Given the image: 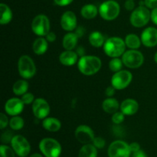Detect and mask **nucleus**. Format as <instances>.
<instances>
[{
	"instance_id": "f257e3e1",
	"label": "nucleus",
	"mask_w": 157,
	"mask_h": 157,
	"mask_svg": "<svg viewBox=\"0 0 157 157\" xmlns=\"http://www.w3.org/2000/svg\"><path fill=\"white\" fill-rule=\"evenodd\" d=\"M102 62L101 58L94 55L81 57L78 61V68L82 75L91 76L98 73L101 68Z\"/></svg>"
},
{
	"instance_id": "f03ea898",
	"label": "nucleus",
	"mask_w": 157,
	"mask_h": 157,
	"mask_svg": "<svg viewBox=\"0 0 157 157\" xmlns=\"http://www.w3.org/2000/svg\"><path fill=\"white\" fill-rule=\"evenodd\" d=\"M127 45L125 41L120 37L113 36L107 38L103 46L106 55L110 58H119L126 52Z\"/></svg>"
},
{
	"instance_id": "7ed1b4c3",
	"label": "nucleus",
	"mask_w": 157,
	"mask_h": 157,
	"mask_svg": "<svg viewBox=\"0 0 157 157\" xmlns=\"http://www.w3.org/2000/svg\"><path fill=\"white\" fill-rule=\"evenodd\" d=\"M151 20V12L145 6H139L130 14V24L135 28H142L147 25Z\"/></svg>"
},
{
	"instance_id": "20e7f679",
	"label": "nucleus",
	"mask_w": 157,
	"mask_h": 157,
	"mask_svg": "<svg viewBox=\"0 0 157 157\" xmlns=\"http://www.w3.org/2000/svg\"><path fill=\"white\" fill-rule=\"evenodd\" d=\"M39 150L44 157H59L62 148L57 140L51 137H46L39 143Z\"/></svg>"
},
{
	"instance_id": "39448f33",
	"label": "nucleus",
	"mask_w": 157,
	"mask_h": 157,
	"mask_svg": "<svg viewBox=\"0 0 157 157\" xmlns=\"http://www.w3.org/2000/svg\"><path fill=\"white\" fill-rule=\"evenodd\" d=\"M99 15L106 21L115 20L121 13V6L115 0H107L99 6Z\"/></svg>"
},
{
	"instance_id": "423d86ee",
	"label": "nucleus",
	"mask_w": 157,
	"mask_h": 157,
	"mask_svg": "<svg viewBox=\"0 0 157 157\" xmlns=\"http://www.w3.org/2000/svg\"><path fill=\"white\" fill-rule=\"evenodd\" d=\"M18 71L20 76L24 79H31L35 76L37 71L35 61L29 55H21L18 61Z\"/></svg>"
},
{
	"instance_id": "0eeeda50",
	"label": "nucleus",
	"mask_w": 157,
	"mask_h": 157,
	"mask_svg": "<svg viewBox=\"0 0 157 157\" xmlns=\"http://www.w3.org/2000/svg\"><path fill=\"white\" fill-rule=\"evenodd\" d=\"M124 65L130 69H136L144 64V56L141 52L135 49H129L122 55Z\"/></svg>"
},
{
	"instance_id": "6e6552de",
	"label": "nucleus",
	"mask_w": 157,
	"mask_h": 157,
	"mask_svg": "<svg viewBox=\"0 0 157 157\" xmlns=\"http://www.w3.org/2000/svg\"><path fill=\"white\" fill-rule=\"evenodd\" d=\"M31 28L32 32L38 37H45V35L50 32V20L47 15L39 14L33 18Z\"/></svg>"
},
{
	"instance_id": "1a4fd4ad",
	"label": "nucleus",
	"mask_w": 157,
	"mask_h": 157,
	"mask_svg": "<svg viewBox=\"0 0 157 157\" xmlns=\"http://www.w3.org/2000/svg\"><path fill=\"white\" fill-rule=\"evenodd\" d=\"M133 80V75L127 70H121L115 72L112 76L110 83L116 90H121L127 88Z\"/></svg>"
},
{
	"instance_id": "9d476101",
	"label": "nucleus",
	"mask_w": 157,
	"mask_h": 157,
	"mask_svg": "<svg viewBox=\"0 0 157 157\" xmlns=\"http://www.w3.org/2000/svg\"><path fill=\"white\" fill-rule=\"evenodd\" d=\"M131 154L130 145L121 140L113 141L107 150L108 157H130Z\"/></svg>"
},
{
	"instance_id": "9b49d317",
	"label": "nucleus",
	"mask_w": 157,
	"mask_h": 157,
	"mask_svg": "<svg viewBox=\"0 0 157 157\" xmlns=\"http://www.w3.org/2000/svg\"><path fill=\"white\" fill-rule=\"evenodd\" d=\"M15 154L19 157H27L31 152V145L28 140L21 135H15L10 143Z\"/></svg>"
},
{
	"instance_id": "f8f14e48",
	"label": "nucleus",
	"mask_w": 157,
	"mask_h": 157,
	"mask_svg": "<svg viewBox=\"0 0 157 157\" xmlns=\"http://www.w3.org/2000/svg\"><path fill=\"white\" fill-rule=\"evenodd\" d=\"M51 111L48 102L44 98H36L32 104V112L34 116L38 120H44L48 117Z\"/></svg>"
},
{
	"instance_id": "ddd939ff",
	"label": "nucleus",
	"mask_w": 157,
	"mask_h": 157,
	"mask_svg": "<svg viewBox=\"0 0 157 157\" xmlns=\"http://www.w3.org/2000/svg\"><path fill=\"white\" fill-rule=\"evenodd\" d=\"M77 140L82 144H91L94 139V132L89 126L82 124L79 125L75 131Z\"/></svg>"
},
{
	"instance_id": "4468645a",
	"label": "nucleus",
	"mask_w": 157,
	"mask_h": 157,
	"mask_svg": "<svg viewBox=\"0 0 157 157\" xmlns=\"http://www.w3.org/2000/svg\"><path fill=\"white\" fill-rule=\"evenodd\" d=\"M24 106L25 104L21 98H12L6 102L4 110L6 114L9 116H17L23 111Z\"/></svg>"
},
{
	"instance_id": "2eb2a0df",
	"label": "nucleus",
	"mask_w": 157,
	"mask_h": 157,
	"mask_svg": "<svg viewBox=\"0 0 157 157\" xmlns=\"http://www.w3.org/2000/svg\"><path fill=\"white\" fill-rule=\"evenodd\" d=\"M61 26L67 32H74L78 27V18L72 11H66L61 17Z\"/></svg>"
},
{
	"instance_id": "dca6fc26",
	"label": "nucleus",
	"mask_w": 157,
	"mask_h": 157,
	"mask_svg": "<svg viewBox=\"0 0 157 157\" xmlns=\"http://www.w3.org/2000/svg\"><path fill=\"white\" fill-rule=\"evenodd\" d=\"M142 44L147 48H153L157 45V29L147 27L141 33Z\"/></svg>"
},
{
	"instance_id": "f3484780",
	"label": "nucleus",
	"mask_w": 157,
	"mask_h": 157,
	"mask_svg": "<svg viewBox=\"0 0 157 157\" xmlns=\"http://www.w3.org/2000/svg\"><path fill=\"white\" fill-rule=\"evenodd\" d=\"M139 110V104L137 101L132 98H127L123 101L121 104L120 110L125 116H133Z\"/></svg>"
},
{
	"instance_id": "a211bd4d",
	"label": "nucleus",
	"mask_w": 157,
	"mask_h": 157,
	"mask_svg": "<svg viewBox=\"0 0 157 157\" xmlns=\"http://www.w3.org/2000/svg\"><path fill=\"white\" fill-rule=\"evenodd\" d=\"M79 56L76 52L74 50H64V52L60 54L58 59H59L60 63L64 66H70L74 65L76 63H78L79 60Z\"/></svg>"
},
{
	"instance_id": "6ab92c4d",
	"label": "nucleus",
	"mask_w": 157,
	"mask_h": 157,
	"mask_svg": "<svg viewBox=\"0 0 157 157\" xmlns=\"http://www.w3.org/2000/svg\"><path fill=\"white\" fill-rule=\"evenodd\" d=\"M79 38L75 32H70L65 34L62 40V46L64 50L71 51L77 47Z\"/></svg>"
},
{
	"instance_id": "aec40b11",
	"label": "nucleus",
	"mask_w": 157,
	"mask_h": 157,
	"mask_svg": "<svg viewBox=\"0 0 157 157\" xmlns=\"http://www.w3.org/2000/svg\"><path fill=\"white\" fill-rule=\"evenodd\" d=\"M48 41L44 37H38L32 44V50L37 55H42L46 53L48 48Z\"/></svg>"
},
{
	"instance_id": "412c9836",
	"label": "nucleus",
	"mask_w": 157,
	"mask_h": 157,
	"mask_svg": "<svg viewBox=\"0 0 157 157\" xmlns=\"http://www.w3.org/2000/svg\"><path fill=\"white\" fill-rule=\"evenodd\" d=\"M121 104L119 101L113 98H107L102 102V109L109 114H113L120 110Z\"/></svg>"
},
{
	"instance_id": "4be33fe9",
	"label": "nucleus",
	"mask_w": 157,
	"mask_h": 157,
	"mask_svg": "<svg viewBox=\"0 0 157 157\" xmlns=\"http://www.w3.org/2000/svg\"><path fill=\"white\" fill-rule=\"evenodd\" d=\"M42 127L47 131L55 133V132H58V130H61V123L58 118L48 117L43 120Z\"/></svg>"
},
{
	"instance_id": "5701e85b",
	"label": "nucleus",
	"mask_w": 157,
	"mask_h": 157,
	"mask_svg": "<svg viewBox=\"0 0 157 157\" xmlns=\"http://www.w3.org/2000/svg\"><path fill=\"white\" fill-rule=\"evenodd\" d=\"M99 14V9L94 4H86L81 9V15L85 19H93Z\"/></svg>"
},
{
	"instance_id": "b1692460",
	"label": "nucleus",
	"mask_w": 157,
	"mask_h": 157,
	"mask_svg": "<svg viewBox=\"0 0 157 157\" xmlns=\"http://www.w3.org/2000/svg\"><path fill=\"white\" fill-rule=\"evenodd\" d=\"M0 24L2 25H6L9 24L12 20L13 14L11 8L6 3H1L0 4Z\"/></svg>"
},
{
	"instance_id": "393cba45",
	"label": "nucleus",
	"mask_w": 157,
	"mask_h": 157,
	"mask_svg": "<svg viewBox=\"0 0 157 157\" xmlns=\"http://www.w3.org/2000/svg\"><path fill=\"white\" fill-rule=\"evenodd\" d=\"M88 41L90 45L93 46L94 48H99L104 46L106 39L104 38V35L101 32L94 31V32H92L90 34L88 37Z\"/></svg>"
},
{
	"instance_id": "a878e982",
	"label": "nucleus",
	"mask_w": 157,
	"mask_h": 157,
	"mask_svg": "<svg viewBox=\"0 0 157 157\" xmlns=\"http://www.w3.org/2000/svg\"><path fill=\"white\" fill-rule=\"evenodd\" d=\"M29 83L26 79H19L14 83L12 86V92L16 96H22L29 90Z\"/></svg>"
},
{
	"instance_id": "bb28decb",
	"label": "nucleus",
	"mask_w": 157,
	"mask_h": 157,
	"mask_svg": "<svg viewBox=\"0 0 157 157\" xmlns=\"http://www.w3.org/2000/svg\"><path fill=\"white\" fill-rule=\"evenodd\" d=\"M124 41H125L127 48H128L129 49L138 50L140 48L141 44H142L140 37H139L134 33H130L126 35Z\"/></svg>"
},
{
	"instance_id": "cd10ccee",
	"label": "nucleus",
	"mask_w": 157,
	"mask_h": 157,
	"mask_svg": "<svg viewBox=\"0 0 157 157\" xmlns=\"http://www.w3.org/2000/svg\"><path fill=\"white\" fill-rule=\"evenodd\" d=\"M78 157H98V149L92 144H84L80 149Z\"/></svg>"
},
{
	"instance_id": "c85d7f7f",
	"label": "nucleus",
	"mask_w": 157,
	"mask_h": 157,
	"mask_svg": "<svg viewBox=\"0 0 157 157\" xmlns=\"http://www.w3.org/2000/svg\"><path fill=\"white\" fill-rule=\"evenodd\" d=\"M9 125L12 130H20L24 127L25 121L18 115L13 116L9 120Z\"/></svg>"
},
{
	"instance_id": "c756f323",
	"label": "nucleus",
	"mask_w": 157,
	"mask_h": 157,
	"mask_svg": "<svg viewBox=\"0 0 157 157\" xmlns=\"http://www.w3.org/2000/svg\"><path fill=\"white\" fill-rule=\"evenodd\" d=\"M109 68L111 71L113 72H117L119 71L122 70L123 65H124V63H123L122 59L119 58H113L110 61H109Z\"/></svg>"
},
{
	"instance_id": "7c9ffc66",
	"label": "nucleus",
	"mask_w": 157,
	"mask_h": 157,
	"mask_svg": "<svg viewBox=\"0 0 157 157\" xmlns=\"http://www.w3.org/2000/svg\"><path fill=\"white\" fill-rule=\"evenodd\" d=\"M15 155L12 147L6 144H2L0 146V157H15Z\"/></svg>"
},
{
	"instance_id": "2f4dec72",
	"label": "nucleus",
	"mask_w": 157,
	"mask_h": 157,
	"mask_svg": "<svg viewBox=\"0 0 157 157\" xmlns=\"http://www.w3.org/2000/svg\"><path fill=\"white\" fill-rule=\"evenodd\" d=\"M124 119H125V114L123 112H121V110L120 111L118 110L116 113H113L111 117L112 122L115 125H120V124H121L124 121Z\"/></svg>"
},
{
	"instance_id": "473e14b6",
	"label": "nucleus",
	"mask_w": 157,
	"mask_h": 157,
	"mask_svg": "<svg viewBox=\"0 0 157 157\" xmlns=\"http://www.w3.org/2000/svg\"><path fill=\"white\" fill-rule=\"evenodd\" d=\"M14 136L15 135L13 134V132H12L11 130H6V131L3 132L1 136L2 143L4 144H10Z\"/></svg>"
},
{
	"instance_id": "72a5a7b5",
	"label": "nucleus",
	"mask_w": 157,
	"mask_h": 157,
	"mask_svg": "<svg viewBox=\"0 0 157 157\" xmlns=\"http://www.w3.org/2000/svg\"><path fill=\"white\" fill-rule=\"evenodd\" d=\"M21 99L22 102L24 103L25 105H30V104H33L35 98L33 94L27 92L25 94H23L22 96H21Z\"/></svg>"
},
{
	"instance_id": "f704fd0d",
	"label": "nucleus",
	"mask_w": 157,
	"mask_h": 157,
	"mask_svg": "<svg viewBox=\"0 0 157 157\" xmlns=\"http://www.w3.org/2000/svg\"><path fill=\"white\" fill-rule=\"evenodd\" d=\"M92 144L96 147L98 150H100V149H103L106 145V141L104 138H102L101 136H97V137H94L93 142H92Z\"/></svg>"
},
{
	"instance_id": "c9c22d12",
	"label": "nucleus",
	"mask_w": 157,
	"mask_h": 157,
	"mask_svg": "<svg viewBox=\"0 0 157 157\" xmlns=\"http://www.w3.org/2000/svg\"><path fill=\"white\" fill-rule=\"evenodd\" d=\"M9 124V120L8 119V117L6 116V113H0V129L1 130H4Z\"/></svg>"
},
{
	"instance_id": "e433bc0d",
	"label": "nucleus",
	"mask_w": 157,
	"mask_h": 157,
	"mask_svg": "<svg viewBox=\"0 0 157 157\" xmlns=\"http://www.w3.org/2000/svg\"><path fill=\"white\" fill-rule=\"evenodd\" d=\"M124 8L126 9V10L133 12L136 9L134 0H126L125 3H124Z\"/></svg>"
},
{
	"instance_id": "4c0bfd02",
	"label": "nucleus",
	"mask_w": 157,
	"mask_h": 157,
	"mask_svg": "<svg viewBox=\"0 0 157 157\" xmlns=\"http://www.w3.org/2000/svg\"><path fill=\"white\" fill-rule=\"evenodd\" d=\"M144 5L149 9H153L157 7V0H144Z\"/></svg>"
},
{
	"instance_id": "58836bf2",
	"label": "nucleus",
	"mask_w": 157,
	"mask_h": 157,
	"mask_svg": "<svg viewBox=\"0 0 157 157\" xmlns=\"http://www.w3.org/2000/svg\"><path fill=\"white\" fill-rule=\"evenodd\" d=\"M74 2V0H54V2L58 6L64 7V6H69Z\"/></svg>"
},
{
	"instance_id": "ea45409f",
	"label": "nucleus",
	"mask_w": 157,
	"mask_h": 157,
	"mask_svg": "<svg viewBox=\"0 0 157 157\" xmlns=\"http://www.w3.org/2000/svg\"><path fill=\"white\" fill-rule=\"evenodd\" d=\"M115 91H116V89L113 86H109L105 90V95L107 98H112L115 94Z\"/></svg>"
},
{
	"instance_id": "a19ab883",
	"label": "nucleus",
	"mask_w": 157,
	"mask_h": 157,
	"mask_svg": "<svg viewBox=\"0 0 157 157\" xmlns=\"http://www.w3.org/2000/svg\"><path fill=\"white\" fill-rule=\"evenodd\" d=\"M44 38H46V40H47L49 43H52L56 40V34H55V32H51L50 31V32L45 35Z\"/></svg>"
},
{
	"instance_id": "79ce46f5",
	"label": "nucleus",
	"mask_w": 157,
	"mask_h": 157,
	"mask_svg": "<svg viewBox=\"0 0 157 157\" xmlns=\"http://www.w3.org/2000/svg\"><path fill=\"white\" fill-rule=\"evenodd\" d=\"M129 145H130V151H131L132 153H135V152H137V151H139L140 150H141L140 145V144L136 142H133V143H131L130 144H129Z\"/></svg>"
},
{
	"instance_id": "37998d69",
	"label": "nucleus",
	"mask_w": 157,
	"mask_h": 157,
	"mask_svg": "<svg viewBox=\"0 0 157 157\" xmlns=\"http://www.w3.org/2000/svg\"><path fill=\"white\" fill-rule=\"evenodd\" d=\"M75 32L78 35V38H81L84 35V33H85V29L83 26H78L76 29H75Z\"/></svg>"
},
{
	"instance_id": "c03bdc74",
	"label": "nucleus",
	"mask_w": 157,
	"mask_h": 157,
	"mask_svg": "<svg viewBox=\"0 0 157 157\" xmlns=\"http://www.w3.org/2000/svg\"><path fill=\"white\" fill-rule=\"evenodd\" d=\"M151 21L157 25V7L152 9L151 11Z\"/></svg>"
},
{
	"instance_id": "a18cd8bd",
	"label": "nucleus",
	"mask_w": 157,
	"mask_h": 157,
	"mask_svg": "<svg viewBox=\"0 0 157 157\" xmlns=\"http://www.w3.org/2000/svg\"><path fill=\"white\" fill-rule=\"evenodd\" d=\"M132 157H148L147 154L143 150H140L139 151L132 153Z\"/></svg>"
},
{
	"instance_id": "49530a36",
	"label": "nucleus",
	"mask_w": 157,
	"mask_h": 157,
	"mask_svg": "<svg viewBox=\"0 0 157 157\" xmlns=\"http://www.w3.org/2000/svg\"><path fill=\"white\" fill-rule=\"evenodd\" d=\"M75 52H76V53L78 54L80 58L85 55V49L83 46H78L76 50H75Z\"/></svg>"
},
{
	"instance_id": "de8ad7c7",
	"label": "nucleus",
	"mask_w": 157,
	"mask_h": 157,
	"mask_svg": "<svg viewBox=\"0 0 157 157\" xmlns=\"http://www.w3.org/2000/svg\"><path fill=\"white\" fill-rule=\"evenodd\" d=\"M29 157H43V156L40 153H34V154L31 155Z\"/></svg>"
},
{
	"instance_id": "09e8293b",
	"label": "nucleus",
	"mask_w": 157,
	"mask_h": 157,
	"mask_svg": "<svg viewBox=\"0 0 157 157\" xmlns=\"http://www.w3.org/2000/svg\"><path fill=\"white\" fill-rule=\"evenodd\" d=\"M154 61H155V62L157 64V52L155 53V55H154Z\"/></svg>"
}]
</instances>
